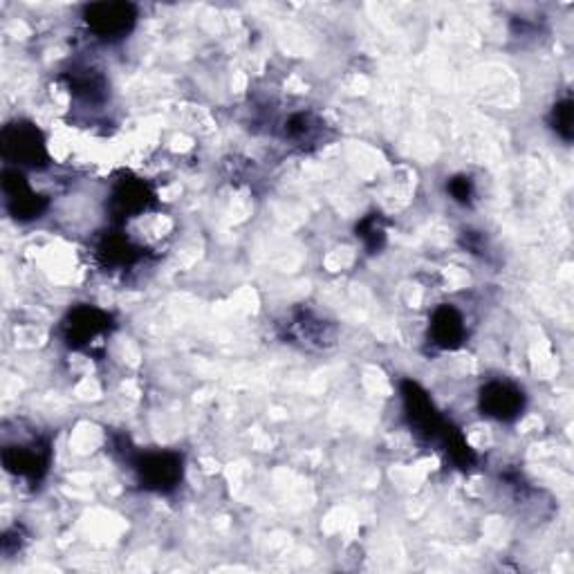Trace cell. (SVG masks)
<instances>
[{
  "mask_svg": "<svg viewBox=\"0 0 574 574\" xmlns=\"http://www.w3.org/2000/svg\"><path fill=\"white\" fill-rule=\"evenodd\" d=\"M86 25L97 39L115 41L133 30L137 9L128 3H95L86 7Z\"/></svg>",
  "mask_w": 574,
  "mask_h": 574,
  "instance_id": "1",
  "label": "cell"
},
{
  "mask_svg": "<svg viewBox=\"0 0 574 574\" xmlns=\"http://www.w3.org/2000/svg\"><path fill=\"white\" fill-rule=\"evenodd\" d=\"M3 151L7 160L16 164L39 166L48 160L45 142L39 128L32 124H14L7 126L3 133Z\"/></svg>",
  "mask_w": 574,
  "mask_h": 574,
  "instance_id": "2",
  "label": "cell"
},
{
  "mask_svg": "<svg viewBox=\"0 0 574 574\" xmlns=\"http://www.w3.org/2000/svg\"><path fill=\"white\" fill-rule=\"evenodd\" d=\"M480 406H483V411L489 415V418L514 420L516 415L523 411V393L509 384L494 382L487 388H483Z\"/></svg>",
  "mask_w": 574,
  "mask_h": 574,
  "instance_id": "3",
  "label": "cell"
},
{
  "mask_svg": "<svg viewBox=\"0 0 574 574\" xmlns=\"http://www.w3.org/2000/svg\"><path fill=\"white\" fill-rule=\"evenodd\" d=\"M142 476V483L151 489H169L180 480L182 467L180 458L171 456V453H155V456H146L140 467H137Z\"/></svg>",
  "mask_w": 574,
  "mask_h": 574,
  "instance_id": "4",
  "label": "cell"
},
{
  "mask_svg": "<svg viewBox=\"0 0 574 574\" xmlns=\"http://www.w3.org/2000/svg\"><path fill=\"white\" fill-rule=\"evenodd\" d=\"M431 332L438 346L456 348L460 346L462 337H465V321H462L458 310H453L451 305H444V308L435 310L433 314Z\"/></svg>",
  "mask_w": 574,
  "mask_h": 574,
  "instance_id": "5",
  "label": "cell"
},
{
  "mask_svg": "<svg viewBox=\"0 0 574 574\" xmlns=\"http://www.w3.org/2000/svg\"><path fill=\"white\" fill-rule=\"evenodd\" d=\"M108 317L104 312H99L95 308H83L72 314V321L68 323L70 328V339H77V344H83V341L92 339L99 335L101 330L106 328Z\"/></svg>",
  "mask_w": 574,
  "mask_h": 574,
  "instance_id": "6",
  "label": "cell"
},
{
  "mask_svg": "<svg viewBox=\"0 0 574 574\" xmlns=\"http://www.w3.org/2000/svg\"><path fill=\"white\" fill-rule=\"evenodd\" d=\"M554 124H557V131L568 140L570 128H572V104L570 101H563V104L554 106Z\"/></svg>",
  "mask_w": 574,
  "mask_h": 574,
  "instance_id": "7",
  "label": "cell"
}]
</instances>
